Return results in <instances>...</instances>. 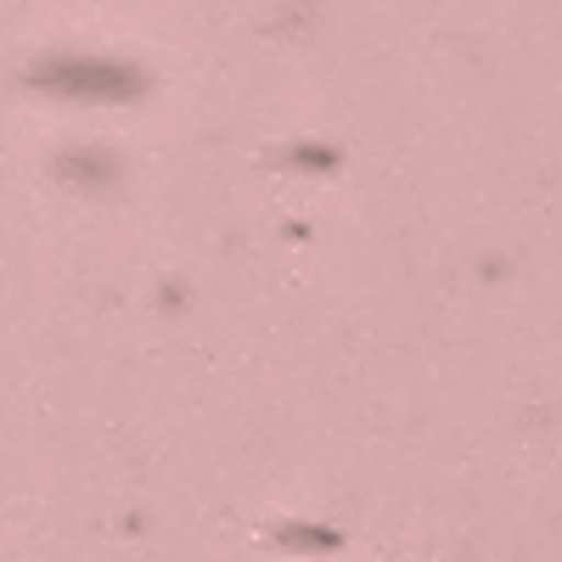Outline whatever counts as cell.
Segmentation results:
<instances>
[{
  "mask_svg": "<svg viewBox=\"0 0 562 562\" xmlns=\"http://www.w3.org/2000/svg\"><path fill=\"white\" fill-rule=\"evenodd\" d=\"M52 79L74 85V97H124L119 85H130V74L113 68V63H57Z\"/></svg>",
  "mask_w": 562,
  "mask_h": 562,
  "instance_id": "cell-1",
  "label": "cell"
}]
</instances>
